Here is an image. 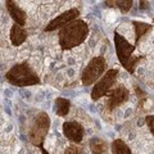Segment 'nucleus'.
I'll return each mask as SVG.
<instances>
[{
    "mask_svg": "<svg viewBox=\"0 0 154 154\" xmlns=\"http://www.w3.org/2000/svg\"><path fill=\"white\" fill-rule=\"evenodd\" d=\"M89 32V27L84 21H75L59 31V44L63 49H72L82 42Z\"/></svg>",
    "mask_w": 154,
    "mask_h": 154,
    "instance_id": "nucleus-1",
    "label": "nucleus"
},
{
    "mask_svg": "<svg viewBox=\"0 0 154 154\" xmlns=\"http://www.w3.org/2000/svg\"><path fill=\"white\" fill-rule=\"evenodd\" d=\"M114 44H116V51H117V55H118V59L121 62V64L128 72H134L135 64L140 59L139 57L136 58L132 57L134 46L122 35H119L118 32L114 33Z\"/></svg>",
    "mask_w": 154,
    "mask_h": 154,
    "instance_id": "nucleus-2",
    "label": "nucleus"
},
{
    "mask_svg": "<svg viewBox=\"0 0 154 154\" xmlns=\"http://www.w3.org/2000/svg\"><path fill=\"white\" fill-rule=\"evenodd\" d=\"M7 80L16 86H28L40 82L36 73L26 63L12 67V69L7 73Z\"/></svg>",
    "mask_w": 154,
    "mask_h": 154,
    "instance_id": "nucleus-3",
    "label": "nucleus"
},
{
    "mask_svg": "<svg viewBox=\"0 0 154 154\" xmlns=\"http://www.w3.org/2000/svg\"><path fill=\"white\" fill-rule=\"evenodd\" d=\"M50 126V118L45 112H40L33 122L32 127L30 130V139L33 145L41 146V143L44 140L45 135L48 134V130Z\"/></svg>",
    "mask_w": 154,
    "mask_h": 154,
    "instance_id": "nucleus-4",
    "label": "nucleus"
},
{
    "mask_svg": "<svg viewBox=\"0 0 154 154\" xmlns=\"http://www.w3.org/2000/svg\"><path fill=\"white\" fill-rule=\"evenodd\" d=\"M105 71V60L102 57H95L90 60V63L82 72V84L84 85H91L95 81H98V79L103 75V72Z\"/></svg>",
    "mask_w": 154,
    "mask_h": 154,
    "instance_id": "nucleus-5",
    "label": "nucleus"
},
{
    "mask_svg": "<svg viewBox=\"0 0 154 154\" xmlns=\"http://www.w3.org/2000/svg\"><path fill=\"white\" fill-rule=\"evenodd\" d=\"M118 77V71L117 69H110L105 73L98 82L95 84L93 91H91V98L94 100L100 99L103 95L108 94L112 90V86L116 84V80Z\"/></svg>",
    "mask_w": 154,
    "mask_h": 154,
    "instance_id": "nucleus-6",
    "label": "nucleus"
},
{
    "mask_svg": "<svg viewBox=\"0 0 154 154\" xmlns=\"http://www.w3.org/2000/svg\"><path fill=\"white\" fill-rule=\"evenodd\" d=\"M79 14H80V12H79V9H76V8L69 9V11L62 13L60 16H58L57 18H54L53 21L49 22V25L45 27V31H54L57 28L66 27L67 25L75 22V19L79 17Z\"/></svg>",
    "mask_w": 154,
    "mask_h": 154,
    "instance_id": "nucleus-7",
    "label": "nucleus"
},
{
    "mask_svg": "<svg viewBox=\"0 0 154 154\" xmlns=\"http://www.w3.org/2000/svg\"><path fill=\"white\" fill-rule=\"evenodd\" d=\"M130 93L128 90L125 88L123 85H118L114 89H112L108 93V108L110 110H113L116 108H118L121 104H123L126 100H128Z\"/></svg>",
    "mask_w": 154,
    "mask_h": 154,
    "instance_id": "nucleus-8",
    "label": "nucleus"
},
{
    "mask_svg": "<svg viewBox=\"0 0 154 154\" xmlns=\"http://www.w3.org/2000/svg\"><path fill=\"white\" fill-rule=\"evenodd\" d=\"M63 134L68 140L73 143H81L84 139V127L76 121H68L63 123Z\"/></svg>",
    "mask_w": 154,
    "mask_h": 154,
    "instance_id": "nucleus-9",
    "label": "nucleus"
},
{
    "mask_svg": "<svg viewBox=\"0 0 154 154\" xmlns=\"http://www.w3.org/2000/svg\"><path fill=\"white\" fill-rule=\"evenodd\" d=\"M5 4H7L8 12H9V14H11V17L14 19V22H16L17 25H19V26H25V23H26V12L23 11V9L19 8L17 5V3L11 2V0H8Z\"/></svg>",
    "mask_w": 154,
    "mask_h": 154,
    "instance_id": "nucleus-10",
    "label": "nucleus"
},
{
    "mask_svg": "<svg viewBox=\"0 0 154 154\" xmlns=\"http://www.w3.org/2000/svg\"><path fill=\"white\" fill-rule=\"evenodd\" d=\"M26 31L25 28L19 25H14L11 28V41L14 46H19L26 40Z\"/></svg>",
    "mask_w": 154,
    "mask_h": 154,
    "instance_id": "nucleus-11",
    "label": "nucleus"
},
{
    "mask_svg": "<svg viewBox=\"0 0 154 154\" xmlns=\"http://www.w3.org/2000/svg\"><path fill=\"white\" fill-rule=\"evenodd\" d=\"M69 107H71V103H69L68 99L57 98L55 102H54V112L58 116H60V117L67 116V113L69 112Z\"/></svg>",
    "mask_w": 154,
    "mask_h": 154,
    "instance_id": "nucleus-12",
    "label": "nucleus"
},
{
    "mask_svg": "<svg viewBox=\"0 0 154 154\" xmlns=\"http://www.w3.org/2000/svg\"><path fill=\"white\" fill-rule=\"evenodd\" d=\"M89 146H90V150L94 154H103L104 152H107L108 144L100 137H93L89 141Z\"/></svg>",
    "mask_w": 154,
    "mask_h": 154,
    "instance_id": "nucleus-13",
    "label": "nucleus"
},
{
    "mask_svg": "<svg viewBox=\"0 0 154 154\" xmlns=\"http://www.w3.org/2000/svg\"><path fill=\"white\" fill-rule=\"evenodd\" d=\"M132 25L135 27V35H136V42H139V40L145 35L148 31H150L152 26H149L148 23H144V22H137L135 21L132 22Z\"/></svg>",
    "mask_w": 154,
    "mask_h": 154,
    "instance_id": "nucleus-14",
    "label": "nucleus"
},
{
    "mask_svg": "<svg viewBox=\"0 0 154 154\" xmlns=\"http://www.w3.org/2000/svg\"><path fill=\"white\" fill-rule=\"evenodd\" d=\"M112 152H113V154H131L130 148L121 140V139L114 140L112 143Z\"/></svg>",
    "mask_w": 154,
    "mask_h": 154,
    "instance_id": "nucleus-15",
    "label": "nucleus"
},
{
    "mask_svg": "<svg viewBox=\"0 0 154 154\" xmlns=\"http://www.w3.org/2000/svg\"><path fill=\"white\" fill-rule=\"evenodd\" d=\"M105 3L107 4H114L113 7L119 8L123 13L128 12V9L131 8V5H132V2H128V0H125V2H122V0H119V2H105Z\"/></svg>",
    "mask_w": 154,
    "mask_h": 154,
    "instance_id": "nucleus-16",
    "label": "nucleus"
},
{
    "mask_svg": "<svg viewBox=\"0 0 154 154\" xmlns=\"http://www.w3.org/2000/svg\"><path fill=\"white\" fill-rule=\"evenodd\" d=\"M80 153H81V148H79L77 145H73V144L69 145L64 152V154H80Z\"/></svg>",
    "mask_w": 154,
    "mask_h": 154,
    "instance_id": "nucleus-17",
    "label": "nucleus"
},
{
    "mask_svg": "<svg viewBox=\"0 0 154 154\" xmlns=\"http://www.w3.org/2000/svg\"><path fill=\"white\" fill-rule=\"evenodd\" d=\"M145 121H146V125H148V127L150 128L152 134L154 135V116H148V117L145 118Z\"/></svg>",
    "mask_w": 154,
    "mask_h": 154,
    "instance_id": "nucleus-18",
    "label": "nucleus"
},
{
    "mask_svg": "<svg viewBox=\"0 0 154 154\" xmlns=\"http://www.w3.org/2000/svg\"><path fill=\"white\" fill-rule=\"evenodd\" d=\"M153 22H154V18H153Z\"/></svg>",
    "mask_w": 154,
    "mask_h": 154,
    "instance_id": "nucleus-19",
    "label": "nucleus"
}]
</instances>
